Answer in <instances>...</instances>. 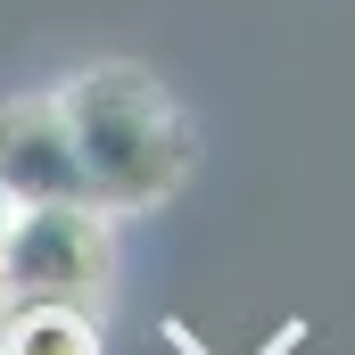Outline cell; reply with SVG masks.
I'll list each match as a JSON object with an SVG mask.
<instances>
[{"instance_id": "cell-4", "label": "cell", "mask_w": 355, "mask_h": 355, "mask_svg": "<svg viewBox=\"0 0 355 355\" xmlns=\"http://www.w3.org/2000/svg\"><path fill=\"white\" fill-rule=\"evenodd\" d=\"M0 355H99V314H75V306H0Z\"/></svg>"}, {"instance_id": "cell-3", "label": "cell", "mask_w": 355, "mask_h": 355, "mask_svg": "<svg viewBox=\"0 0 355 355\" xmlns=\"http://www.w3.org/2000/svg\"><path fill=\"white\" fill-rule=\"evenodd\" d=\"M0 198L8 207H33V198H83L75 174V149H67V124H58V99H0Z\"/></svg>"}, {"instance_id": "cell-5", "label": "cell", "mask_w": 355, "mask_h": 355, "mask_svg": "<svg viewBox=\"0 0 355 355\" xmlns=\"http://www.w3.org/2000/svg\"><path fill=\"white\" fill-rule=\"evenodd\" d=\"M0 223H8V198H0Z\"/></svg>"}, {"instance_id": "cell-2", "label": "cell", "mask_w": 355, "mask_h": 355, "mask_svg": "<svg viewBox=\"0 0 355 355\" xmlns=\"http://www.w3.org/2000/svg\"><path fill=\"white\" fill-rule=\"evenodd\" d=\"M116 289V215L91 198H33L0 223V306L99 314Z\"/></svg>"}, {"instance_id": "cell-1", "label": "cell", "mask_w": 355, "mask_h": 355, "mask_svg": "<svg viewBox=\"0 0 355 355\" xmlns=\"http://www.w3.org/2000/svg\"><path fill=\"white\" fill-rule=\"evenodd\" d=\"M50 99H58V124H67V149H75V174H83L91 207L141 215V207L174 198L190 182L198 132H190V116L174 107V91L149 67H83Z\"/></svg>"}]
</instances>
